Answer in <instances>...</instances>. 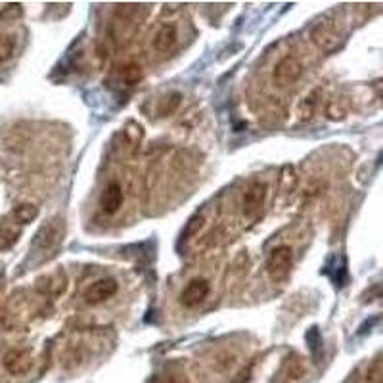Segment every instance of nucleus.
<instances>
[{"instance_id": "a211bd4d", "label": "nucleus", "mask_w": 383, "mask_h": 383, "mask_svg": "<svg viewBox=\"0 0 383 383\" xmlns=\"http://www.w3.org/2000/svg\"><path fill=\"white\" fill-rule=\"evenodd\" d=\"M316 106V100H314V96H309V98H305L303 104H301V117L303 119H309L312 116V109Z\"/></svg>"}, {"instance_id": "39448f33", "label": "nucleus", "mask_w": 383, "mask_h": 383, "mask_svg": "<svg viewBox=\"0 0 383 383\" xmlns=\"http://www.w3.org/2000/svg\"><path fill=\"white\" fill-rule=\"evenodd\" d=\"M265 195H267V188H265V184H260V182H255V184H251V186L247 188L246 195H244V215H246L249 221L259 218V215L263 213Z\"/></svg>"}, {"instance_id": "9b49d317", "label": "nucleus", "mask_w": 383, "mask_h": 383, "mask_svg": "<svg viewBox=\"0 0 383 383\" xmlns=\"http://www.w3.org/2000/svg\"><path fill=\"white\" fill-rule=\"evenodd\" d=\"M142 79V69H140V65L137 64H127L123 67H119L116 73H113V77L109 79V87H117V88H130L138 85Z\"/></svg>"}, {"instance_id": "423d86ee", "label": "nucleus", "mask_w": 383, "mask_h": 383, "mask_svg": "<svg viewBox=\"0 0 383 383\" xmlns=\"http://www.w3.org/2000/svg\"><path fill=\"white\" fill-rule=\"evenodd\" d=\"M33 366V358L27 349H12L4 356V368L12 376H25Z\"/></svg>"}, {"instance_id": "6ab92c4d", "label": "nucleus", "mask_w": 383, "mask_h": 383, "mask_svg": "<svg viewBox=\"0 0 383 383\" xmlns=\"http://www.w3.org/2000/svg\"><path fill=\"white\" fill-rule=\"evenodd\" d=\"M328 116L332 117V119H343L345 111L340 108H335V104H332V106H330V109H328Z\"/></svg>"}, {"instance_id": "dca6fc26", "label": "nucleus", "mask_w": 383, "mask_h": 383, "mask_svg": "<svg viewBox=\"0 0 383 383\" xmlns=\"http://www.w3.org/2000/svg\"><path fill=\"white\" fill-rule=\"evenodd\" d=\"M202 223H203V217L202 215H194V217L190 218L188 223H186V228L182 230V239H188L190 236H194L195 232L202 228Z\"/></svg>"}, {"instance_id": "20e7f679", "label": "nucleus", "mask_w": 383, "mask_h": 383, "mask_svg": "<svg viewBox=\"0 0 383 383\" xmlns=\"http://www.w3.org/2000/svg\"><path fill=\"white\" fill-rule=\"evenodd\" d=\"M303 73V65L301 62L295 58V56H286L282 58L274 67V83L278 87H289L293 85Z\"/></svg>"}, {"instance_id": "f8f14e48", "label": "nucleus", "mask_w": 383, "mask_h": 383, "mask_svg": "<svg viewBox=\"0 0 383 383\" xmlns=\"http://www.w3.org/2000/svg\"><path fill=\"white\" fill-rule=\"evenodd\" d=\"M182 104V95L181 92H171V95H167L160 104V116H173L174 111L179 109V106Z\"/></svg>"}, {"instance_id": "9d476101", "label": "nucleus", "mask_w": 383, "mask_h": 383, "mask_svg": "<svg viewBox=\"0 0 383 383\" xmlns=\"http://www.w3.org/2000/svg\"><path fill=\"white\" fill-rule=\"evenodd\" d=\"M123 205V188L119 182L108 184L100 195V207L106 215H116L117 211Z\"/></svg>"}, {"instance_id": "f3484780", "label": "nucleus", "mask_w": 383, "mask_h": 383, "mask_svg": "<svg viewBox=\"0 0 383 383\" xmlns=\"http://www.w3.org/2000/svg\"><path fill=\"white\" fill-rule=\"evenodd\" d=\"M307 343L311 345L312 353H316V349H319V345H322V340H320L319 328H311V332L307 333Z\"/></svg>"}, {"instance_id": "4468645a", "label": "nucleus", "mask_w": 383, "mask_h": 383, "mask_svg": "<svg viewBox=\"0 0 383 383\" xmlns=\"http://www.w3.org/2000/svg\"><path fill=\"white\" fill-rule=\"evenodd\" d=\"M330 263H333V272H330L333 284H335L337 288H343L345 282H347V265H345V260L341 259L340 263H337V259L333 257Z\"/></svg>"}, {"instance_id": "1a4fd4ad", "label": "nucleus", "mask_w": 383, "mask_h": 383, "mask_svg": "<svg viewBox=\"0 0 383 383\" xmlns=\"http://www.w3.org/2000/svg\"><path fill=\"white\" fill-rule=\"evenodd\" d=\"M176 41H179V31H176V25H174V23H163L160 29L155 31V35H153L152 46L155 52L167 54V52L173 50Z\"/></svg>"}, {"instance_id": "f257e3e1", "label": "nucleus", "mask_w": 383, "mask_h": 383, "mask_svg": "<svg viewBox=\"0 0 383 383\" xmlns=\"http://www.w3.org/2000/svg\"><path fill=\"white\" fill-rule=\"evenodd\" d=\"M62 236H64V221L62 218H54L50 223H46L36 234L35 247L41 253H54L58 246L62 244Z\"/></svg>"}, {"instance_id": "ddd939ff", "label": "nucleus", "mask_w": 383, "mask_h": 383, "mask_svg": "<svg viewBox=\"0 0 383 383\" xmlns=\"http://www.w3.org/2000/svg\"><path fill=\"white\" fill-rule=\"evenodd\" d=\"M36 217H39V209H36L35 205H29V203H25V205H20V207L14 211V218L20 224L33 223Z\"/></svg>"}, {"instance_id": "0eeeda50", "label": "nucleus", "mask_w": 383, "mask_h": 383, "mask_svg": "<svg viewBox=\"0 0 383 383\" xmlns=\"http://www.w3.org/2000/svg\"><path fill=\"white\" fill-rule=\"evenodd\" d=\"M117 293V282L113 278H100L85 291V299L88 305H98L108 301Z\"/></svg>"}, {"instance_id": "2eb2a0df", "label": "nucleus", "mask_w": 383, "mask_h": 383, "mask_svg": "<svg viewBox=\"0 0 383 383\" xmlns=\"http://www.w3.org/2000/svg\"><path fill=\"white\" fill-rule=\"evenodd\" d=\"M15 48V39L10 35H0V64L12 58Z\"/></svg>"}, {"instance_id": "f03ea898", "label": "nucleus", "mask_w": 383, "mask_h": 383, "mask_svg": "<svg viewBox=\"0 0 383 383\" xmlns=\"http://www.w3.org/2000/svg\"><path fill=\"white\" fill-rule=\"evenodd\" d=\"M291 260H293V251H291V247L278 246L272 249V253L268 257L267 268L268 274H270V278H272L274 282H280V280H284V278L289 274V270H291Z\"/></svg>"}, {"instance_id": "6e6552de", "label": "nucleus", "mask_w": 383, "mask_h": 383, "mask_svg": "<svg viewBox=\"0 0 383 383\" xmlns=\"http://www.w3.org/2000/svg\"><path fill=\"white\" fill-rule=\"evenodd\" d=\"M209 284L205 280H192V282L182 289L181 293V303L186 307V309H194L200 303H203L207 295H209Z\"/></svg>"}, {"instance_id": "7ed1b4c3", "label": "nucleus", "mask_w": 383, "mask_h": 383, "mask_svg": "<svg viewBox=\"0 0 383 383\" xmlns=\"http://www.w3.org/2000/svg\"><path fill=\"white\" fill-rule=\"evenodd\" d=\"M314 44L324 52H332L341 43V33L335 22H320L314 25L311 33Z\"/></svg>"}]
</instances>
